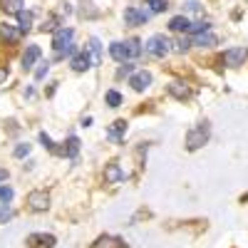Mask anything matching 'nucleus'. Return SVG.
Masks as SVG:
<instances>
[{
	"mask_svg": "<svg viewBox=\"0 0 248 248\" xmlns=\"http://www.w3.org/2000/svg\"><path fill=\"white\" fill-rule=\"evenodd\" d=\"M209 30H211V23H203V20H199V23H194V25H191L189 35H196V32H209Z\"/></svg>",
	"mask_w": 248,
	"mask_h": 248,
	"instance_id": "25",
	"label": "nucleus"
},
{
	"mask_svg": "<svg viewBox=\"0 0 248 248\" xmlns=\"http://www.w3.org/2000/svg\"><path fill=\"white\" fill-rule=\"evenodd\" d=\"M5 179H8V171H5V169H0V181H5Z\"/></svg>",
	"mask_w": 248,
	"mask_h": 248,
	"instance_id": "35",
	"label": "nucleus"
},
{
	"mask_svg": "<svg viewBox=\"0 0 248 248\" xmlns=\"http://www.w3.org/2000/svg\"><path fill=\"white\" fill-rule=\"evenodd\" d=\"M47 70H50V62H40V67H37V72H35V79H45Z\"/></svg>",
	"mask_w": 248,
	"mask_h": 248,
	"instance_id": "30",
	"label": "nucleus"
},
{
	"mask_svg": "<svg viewBox=\"0 0 248 248\" xmlns=\"http://www.w3.org/2000/svg\"><path fill=\"white\" fill-rule=\"evenodd\" d=\"M55 25H57V17H47L43 25H40V30L43 32H47V30H55Z\"/></svg>",
	"mask_w": 248,
	"mask_h": 248,
	"instance_id": "31",
	"label": "nucleus"
},
{
	"mask_svg": "<svg viewBox=\"0 0 248 248\" xmlns=\"http://www.w3.org/2000/svg\"><path fill=\"white\" fill-rule=\"evenodd\" d=\"M129 85H132V90L134 92H144L149 85H152V72H147V70H141V72H137V75H132V79H129Z\"/></svg>",
	"mask_w": 248,
	"mask_h": 248,
	"instance_id": "8",
	"label": "nucleus"
},
{
	"mask_svg": "<svg viewBox=\"0 0 248 248\" xmlns=\"http://www.w3.org/2000/svg\"><path fill=\"white\" fill-rule=\"evenodd\" d=\"M184 10H186V13H191V15H199V13H201V3H196V0H189Z\"/></svg>",
	"mask_w": 248,
	"mask_h": 248,
	"instance_id": "29",
	"label": "nucleus"
},
{
	"mask_svg": "<svg viewBox=\"0 0 248 248\" xmlns=\"http://www.w3.org/2000/svg\"><path fill=\"white\" fill-rule=\"evenodd\" d=\"M246 57H248V50H246V47H231V50H226V52L221 55V60H223L229 67H241L243 62H246Z\"/></svg>",
	"mask_w": 248,
	"mask_h": 248,
	"instance_id": "6",
	"label": "nucleus"
},
{
	"mask_svg": "<svg viewBox=\"0 0 248 248\" xmlns=\"http://www.w3.org/2000/svg\"><path fill=\"white\" fill-rule=\"evenodd\" d=\"M40 141H43V147H45V149H50V152H55V154H57V147L52 144V139H50L45 132H40Z\"/></svg>",
	"mask_w": 248,
	"mask_h": 248,
	"instance_id": "28",
	"label": "nucleus"
},
{
	"mask_svg": "<svg viewBox=\"0 0 248 248\" xmlns=\"http://www.w3.org/2000/svg\"><path fill=\"white\" fill-rule=\"evenodd\" d=\"M105 179L109 184H122L124 179H127V174H124V169L119 167V164H109V167L105 169Z\"/></svg>",
	"mask_w": 248,
	"mask_h": 248,
	"instance_id": "15",
	"label": "nucleus"
},
{
	"mask_svg": "<svg viewBox=\"0 0 248 248\" xmlns=\"http://www.w3.org/2000/svg\"><path fill=\"white\" fill-rule=\"evenodd\" d=\"M189 45H191V40H189V37H181L179 43H176V50L184 52V50H189Z\"/></svg>",
	"mask_w": 248,
	"mask_h": 248,
	"instance_id": "33",
	"label": "nucleus"
},
{
	"mask_svg": "<svg viewBox=\"0 0 248 248\" xmlns=\"http://www.w3.org/2000/svg\"><path fill=\"white\" fill-rule=\"evenodd\" d=\"M169 30L171 32H189L191 30V23H189V17L186 15H176L169 20Z\"/></svg>",
	"mask_w": 248,
	"mask_h": 248,
	"instance_id": "16",
	"label": "nucleus"
},
{
	"mask_svg": "<svg viewBox=\"0 0 248 248\" xmlns=\"http://www.w3.org/2000/svg\"><path fill=\"white\" fill-rule=\"evenodd\" d=\"M90 67H92V60H90L87 52H79V55L72 57V70L75 72H87Z\"/></svg>",
	"mask_w": 248,
	"mask_h": 248,
	"instance_id": "17",
	"label": "nucleus"
},
{
	"mask_svg": "<svg viewBox=\"0 0 248 248\" xmlns=\"http://www.w3.org/2000/svg\"><path fill=\"white\" fill-rule=\"evenodd\" d=\"M105 99H107L109 107H119V105H122V94H119L117 90H109V92L105 94Z\"/></svg>",
	"mask_w": 248,
	"mask_h": 248,
	"instance_id": "24",
	"label": "nucleus"
},
{
	"mask_svg": "<svg viewBox=\"0 0 248 248\" xmlns=\"http://www.w3.org/2000/svg\"><path fill=\"white\" fill-rule=\"evenodd\" d=\"M92 248H127L119 238H114V236H102V238H97L94 243H92Z\"/></svg>",
	"mask_w": 248,
	"mask_h": 248,
	"instance_id": "18",
	"label": "nucleus"
},
{
	"mask_svg": "<svg viewBox=\"0 0 248 248\" xmlns=\"http://www.w3.org/2000/svg\"><path fill=\"white\" fill-rule=\"evenodd\" d=\"M0 37H3L8 45H17V43H20V37H23V30L5 23V25H0Z\"/></svg>",
	"mask_w": 248,
	"mask_h": 248,
	"instance_id": "10",
	"label": "nucleus"
},
{
	"mask_svg": "<svg viewBox=\"0 0 248 248\" xmlns=\"http://www.w3.org/2000/svg\"><path fill=\"white\" fill-rule=\"evenodd\" d=\"M30 154V144H17L15 147V156H28Z\"/></svg>",
	"mask_w": 248,
	"mask_h": 248,
	"instance_id": "32",
	"label": "nucleus"
},
{
	"mask_svg": "<svg viewBox=\"0 0 248 248\" xmlns=\"http://www.w3.org/2000/svg\"><path fill=\"white\" fill-rule=\"evenodd\" d=\"M0 201H3V203L13 201V189H10V186H0Z\"/></svg>",
	"mask_w": 248,
	"mask_h": 248,
	"instance_id": "27",
	"label": "nucleus"
},
{
	"mask_svg": "<svg viewBox=\"0 0 248 248\" xmlns=\"http://www.w3.org/2000/svg\"><path fill=\"white\" fill-rule=\"evenodd\" d=\"M28 206H30L32 211H47L50 194H45V191H30L28 194Z\"/></svg>",
	"mask_w": 248,
	"mask_h": 248,
	"instance_id": "7",
	"label": "nucleus"
},
{
	"mask_svg": "<svg viewBox=\"0 0 248 248\" xmlns=\"http://www.w3.org/2000/svg\"><path fill=\"white\" fill-rule=\"evenodd\" d=\"M167 92L174 97V99H179V102H184V99H189L191 97V90L184 85V82H171V85L167 87Z\"/></svg>",
	"mask_w": 248,
	"mask_h": 248,
	"instance_id": "14",
	"label": "nucleus"
},
{
	"mask_svg": "<svg viewBox=\"0 0 248 248\" xmlns=\"http://www.w3.org/2000/svg\"><path fill=\"white\" fill-rule=\"evenodd\" d=\"M209 137H211V124L209 122H199L196 127L186 134V149H189V152L201 149L203 144L209 141Z\"/></svg>",
	"mask_w": 248,
	"mask_h": 248,
	"instance_id": "2",
	"label": "nucleus"
},
{
	"mask_svg": "<svg viewBox=\"0 0 248 248\" xmlns=\"http://www.w3.org/2000/svg\"><path fill=\"white\" fill-rule=\"evenodd\" d=\"M191 40V45H196V47H214L216 43H218V37L209 30V32H196V35H191L189 37Z\"/></svg>",
	"mask_w": 248,
	"mask_h": 248,
	"instance_id": "11",
	"label": "nucleus"
},
{
	"mask_svg": "<svg viewBox=\"0 0 248 248\" xmlns=\"http://www.w3.org/2000/svg\"><path fill=\"white\" fill-rule=\"evenodd\" d=\"M40 60V47L37 45H28V50H25V55H23V70L28 72V70H32L35 67V62Z\"/></svg>",
	"mask_w": 248,
	"mask_h": 248,
	"instance_id": "13",
	"label": "nucleus"
},
{
	"mask_svg": "<svg viewBox=\"0 0 248 248\" xmlns=\"http://www.w3.org/2000/svg\"><path fill=\"white\" fill-rule=\"evenodd\" d=\"M144 47H147V52H149L152 57H167L169 50H171V40H169L167 35H152Z\"/></svg>",
	"mask_w": 248,
	"mask_h": 248,
	"instance_id": "3",
	"label": "nucleus"
},
{
	"mask_svg": "<svg viewBox=\"0 0 248 248\" xmlns=\"http://www.w3.org/2000/svg\"><path fill=\"white\" fill-rule=\"evenodd\" d=\"M13 216V209H10V203H0V223H5L8 218Z\"/></svg>",
	"mask_w": 248,
	"mask_h": 248,
	"instance_id": "26",
	"label": "nucleus"
},
{
	"mask_svg": "<svg viewBox=\"0 0 248 248\" xmlns=\"http://www.w3.org/2000/svg\"><path fill=\"white\" fill-rule=\"evenodd\" d=\"M28 246L30 248H52L55 246V236H50V233H32V236H28Z\"/></svg>",
	"mask_w": 248,
	"mask_h": 248,
	"instance_id": "12",
	"label": "nucleus"
},
{
	"mask_svg": "<svg viewBox=\"0 0 248 248\" xmlns=\"http://www.w3.org/2000/svg\"><path fill=\"white\" fill-rule=\"evenodd\" d=\"M3 10L17 15L20 10H23V0H3Z\"/></svg>",
	"mask_w": 248,
	"mask_h": 248,
	"instance_id": "23",
	"label": "nucleus"
},
{
	"mask_svg": "<svg viewBox=\"0 0 248 248\" xmlns=\"http://www.w3.org/2000/svg\"><path fill=\"white\" fill-rule=\"evenodd\" d=\"M109 55L117 62H127V60H137L141 55V43L139 40H124V43H112L109 45Z\"/></svg>",
	"mask_w": 248,
	"mask_h": 248,
	"instance_id": "1",
	"label": "nucleus"
},
{
	"mask_svg": "<svg viewBox=\"0 0 248 248\" xmlns=\"http://www.w3.org/2000/svg\"><path fill=\"white\" fill-rule=\"evenodd\" d=\"M149 17H152V13H149L147 8H134V5H129L127 10H124V23H127V25H144Z\"/></svg>",
	"mask_w": 248,
	"mask_h": 248,
	"instance_id": "5",
	"label": "nucleus"
},
{
	"mask_svg": "<svg viewBox=\"0 0 248 248\" xmlns=\"http://www.w3.org/2000/svg\"><path fill=\"white\" fill-rule=\"evenodd\" d=\"M77 152H79V139H77V137H70V139H67V147H62V149H60V156H70V159H75Z\"/></svg>",
	"mask_w": 248,
	"mask_h": 248,
	"instance_id": "19",
	"label": "nucleus"
},
{
	"mask_svg": "<svg viewBox=\"0 0 248 248\" xmlns=\"http://www.w3.org/2000/svg\"><path fill=\"white\" fill-rule=\"evenodd\" d=\"M17 28L23 30V32H28L32 28V13L30 10H20L17 13Z\"/></svg>",
	"mask_w": 248,
	"mask_h": 248,
	"instance_id": "21",
	"label": "nucleus"
},
{
	"mask_svg": "<svg viewBox=\"0 0 248 248\" xmlns=\"http://www.w3.org/2000/svg\"><path fill=\"white\" fill-rule=\"evenodd\" d=\"M132 72V65H124L122 70H119V77H124V75H129Z\"/></svg>",
	"mask_w": 248,
	"mask_h": 248,
	"instance_id": "34",
	"label": "nucleus"
},
{
	"mask_svg": "<svg viewBox=\"0 0 248 248\" xmlns=\"http://www.w3.org/2000/svg\"><path fill=\"white\" fill-rule=\"evenodd\" d=\"M87 55H90V60H92V65H99V57H102V45H99V40L97 37H92L90 40V45H87Z\"/></svg>",
	"mask_w": 248,
	"mask_h": 248,
	"instance_id": "20",
	"label": "nucleus"
},
{
	"mask_svg": "<svg viewBox=\"0 0 248 248\" xmlns=\"http://www.w3.org/2000/svg\"><path fill=\"white\" fill-rule=\"evenodd\" d=\"M72 37H75V32L70 30V28H60L57 32H55V37H52V47H55V57L57 55H62L70 45H72Z\"/></svg>",
	"mask_w": 248,
	"mask_h": 248,
	"instance_id": "4",
	"label": "nucleus"
},
{
	"mask_svg": "<svg viewBox=\"0 0 248 248\" xmlns=\"http://www.w3.org/2000/svg\"><path fill=\"white\" fill-rule=\"evenodd\" d=\"M124 134H127V122L124 119H117L114 124H109V129H107V139L112 144H119L124 139Z\"/></svg>",
	"mask_w": 248,
	"mask_h": 248,
	"instance_id": "9",
	"label": "nucleus"
},
{
	"mask_svg": "<svg viewBox=\"0 0 248 248\" xmlns=\"http://www.w3.org/2000/svg\"><path fill=\"white\" fill-rule=\"evenodd\" d=\"M144 5L149 13H164L169 10V0H144Z\"/></svg>",
	"mask_w": 248,
	"mask_h": 248,
	"instance_id": "22",
	"label": "nucleus"
}]
</instances>
